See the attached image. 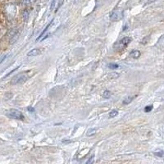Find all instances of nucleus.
<instances>
[{"label": "nucleus", "instance_id": "f257e3e1", "mask_svg": "<svg viewBox=\"0 0 164 164\" xmlns=\"http://www.w3.org/2000/svg\"><path fill=\"white\" fill-rule=\"evenodd\" d=\"M6 115H7V116H8L9 118L16 119V120H21V121H23V120L25 119V116L21 113V112L17 110V109H15V108L9 109L8 111L7 112Z\"/></svg>", "mask_w": 164, "mask_h": 164}, {"label": "nucleus", "instance_id": "f03ea898", "mask_svg": "<svg viewBox=\"0 0 164 164\" xmlns=\"http://www.w3.org/2000/svg\"><path fill=\"white\" fill-rule=\"evenodd\" d=\"M132 39L131 37H124L121 40H119L118 42L115 44V48L117 51H121L123 50L124 48H126L127 47V45L131 42Z\"/></svg>", "mask_w": 164, "mask_h": 164}, {"label": "nucleus", "instance_id": "7ed1b4c3", "mask_svg": "<svg viewBox=\"0 0 164 164\" xmlns=\"http://www.w3.org/2000/svg\"><path fill=\"white\" fill-rule=\"evenodd\" d=\"M27 76L26 74H19L14 76L12 80H11V84L13 85H21L23 83H25L27 80Z\"/></svg>", "mask_w": 164, "mask_h": 164}, {"label": "nucleus", "instance_id": "20e7f679", "mask_svg": "<svg viewBox=\"0 0 164 164\" xmlns=\"http://www.w3.org/2000/svg\"><path fill=\"white\" fill-rule=\"evenodd\" d=\"M19 35H20V33H19L18 30H16V29L11 30L9 33H8V35H7L8 39H9V43L11 44H12L16 42V40L18 39V38H19Z\"/></svg>", "mask_w": 164, "mask_h": 164}, {"label": "nucleus", "instance_id": "39448f33", "mask_svg": "<svg viewBox=\"0 0 164 164\" xmlns=\"http://www.w3.org/2000/svg\"><path fill=\"white\" fill-rule=\"evenodd\" d=\"M123 17V12L121 9H116L112 11L110 15V19L112 21H118L122 20Z\"/></svg>", "mask_w": 164, "mask_h": 164}, {"label": "nucleus", "instance_id": "423d86ee", "mask_svg": "<svg viewBox=\"0 0 164 164\" xmlns=\"http://www.w3.org/2000/svg\"><path fill=\"white\" fill-rule=\"evenodd\" d=\"M140 55H141L140 51V50H137V49H134V50H132V51L130 53V57L134 58V59H137V58H139L140 57Z\"/></svg>", "mask_w": 164, "mask_h": 164}, {"label": "nucleus", "instance_id": "0eeeda50", "mask_svg": "<svg viewBox=\"0 0 164 164\" xmlns=\"http://www.w3.org/2000/svg\"><path fill=\"white\" fill-rule=\"evenodd\" d=\"M40 53H41V50L39 48H34L30 52H28L27 55L28 56H37V55H39Z\"/></svg>", "mask_w": 164, "mask_h": 164}, {"label": "nucleus", "instance_id": "6e6552de", "mask_svg": "<svg viewBox=\"0 0 164 164\" xmlns=\"http://www.w3.org/2000/svg\"><path fill=\"white\" fill-rule=\"evenodd\" d=\"M135 99V96H129V97H127V98H125L124 99V100H123V104H125V105H127V104H129V103H131V102L133 101V99Z\"/></svg>", "mask_w": 164, "mask_h": 164}, {"label": "nucleus", "instance_id": "1a4fd4ad", "mask_svg": "<svg viewBox=\"0 0 164 164\" xmlns=\"http://www.w3.org/2000/svg\"><path fill=\"white\" fill-rule=\"evenodd\" d=\"M53 20H52V21H51V22H50V23H48V26H47V27H45V29H44V31H43L42 33H41V34H40V35H39V37H38L37 40H36V41H38V40H39V39H40V38L42 37L43 35H44V34H45V33H46V31H48V28H49V27H51V25H52V23H53Z\"/></svg>", "mask_w": 164, "mask_h": 164}, {"label": "nucleus", "instance_id": "9d476101", "mask_svg": "<svg viewBox=\"0 0 164 164\" xmlns=\"http://www.w3.org/2000/svg\"><path fill=\"white\" fill-rule=\"evenodd\" d=\"M95 134L96 129H95V128H90V129H89V130L87 131V133H86L87 136H93V135H95Z\"/></svg>", "mask_w": 164, "mask_h": 164}, {"label": "nucleus", "instance_id": "9b49d317", "mask_svg": "<svg viewBox=\"0 0 164 164\" xmlns=\"http://www.w3.org/2000/svg\"><path fill=\"white\" fill-rule=\"evenodd\" d=\"M111 95V92H110L109 90H105V91L103 92V97L104 99H109Z\"/></svg>", "mask_w": 164, "mask_h": 164}, {"label": "nucleus", "instance_id": "f8f14e48", "mask_svg": "<svg viewBox=\"0 0 164 164\" xmlns=\"http://www.w3.org/2000/svg\"><path fill=\"white\" fill-rule=\"evenodd\" d=\"M117 114H118V112L115 110V109H113V110H112V111L109 112V117H110V118L115 117Z\"/></svg>", "mask_w": 164, "mask_h": 164}, {"label": "nucleus", "instance_id": "ddd939ff", "mask_svg": "<svg viewBox=\"0 0 164 164\" xmlns=\"http://www.w3.org/2000/svg\"><path fill=\"white\" fill-rule=\"evenodd\" d=\"M108 67L110 69H112V70H114V69H117L119 67V65H117L116 63H110L108 65Z\"/></svg>", "mask_w": 164, "mask_h": 164}, {"label": "nucleus", "instance_id": "4468645a", "mask_svg": "<svg viewBox=\"0 0 164 164\" xmlns=\"http://www.w3.org/2000/svg\"><path fill=\"white\" fill-rule=\"evenodd\" d=\"M153 108H154V107L153 105H148V106H146L144 108V112H151L153 110Z\"/></svg>", "mask_w": 164, "mask_h": 164}, {"label": "nucleus", "instance_id": "2eb2a0df", "mask_svg": "<svg viewBox=\"0 0 164 164\" xmlns=\"http://www.w3.org/2000/svg\"><path fill=\"white\" fill-rule=\"evenodd\" d=\"M28 16H29L28 11L25 10V11H24V12H23V13H22V16H23V19H24L25 21H27V19H28Z\"/></svg>", "mask_w": 164, "mask_h": 164}, {"label": "nucleus", "instance_id": "dca6fc26", "mask_svg": "<svg viewBox=\"0 0 164 164\" xmlns=\"http://www.w3.org/2000/svg\"><path fill=\"white\" fill-rule=\"evenodd\" d=\"M35 2V0H24V3H25L26 5H31V4H33Z\"/></svg>", "mask_w": 164, "mask_h": 164}, {"label": "nucleus", "instance_id": "f3484780", "mask_svg": "<svg viewBox=\"0 0 164 164\" xmlns=\"http://www.w3.org/2000/svg\"><path fill=\"white\" fill-rule=\"evenodd\" d=\"M117 77H119V75L116 74V73H112V74H110L108 76L109 79H116Z\"/></svg>", "mask_w": 164, "mask_h": 164}, {"label": "nucleus", "instance_id": "a211bd4d", "mask_svg": "<svg viewBox=\"0 0 164 164\" xmlns=\"http://www.w3.org/2000/svg\"><path fill=\"white\" fill-rule=\"evenodd\" d=\"M154 154L158 157H160V158H163L164 156V152L163 151H159V152H157V153H154Z\"/></svg>", "mask_w": 164, "mask_h": 164}, {"label": "nucleus", "instance_id": "6ab92c4d", "mask_svg": "<svg viewBox=\"0 0 164 164\" xmlns=\"http://www.w3.org/2000/svg\"><path fill=\"white\" fill-rule=\"evenodd\" d=\"M54 6H55V0H53V2H52V4H51V7H50V10L52 11L53 9V7H54Z\"/></svg>", "mask_w": 164, "mask_h": 164}, {"label": "nucleus", "instance_id": "aec40b11", "mask_svg": "<svg viewBox=\"0 0 164 164\" xmlns=\"http://www.w3.org/2000/svg\"><path fill=\"white\" fill-rule=\"evenodd\" d=\"M27 109H28V111L31 112H35V109H34L32 107H28V108H27Z\"/></svg>", "mask_w": 164, "mask_h": 164}, {"label": "nucleus", "instance_id": "412c9836", "mask_svg": "<svg viewBox=\"0 0 164 164\" xmlns=\"http://www.w3.org/2000/svg\"><path fill=\"white\" fill-rule=\"evenodd\" d=\"M93 160H94V157L92 156V157H91V159L89 160V161H87V162H86V163H93Z\"/></svg>", "mask_w": 164, "mask_h": 164}]
</instances>
